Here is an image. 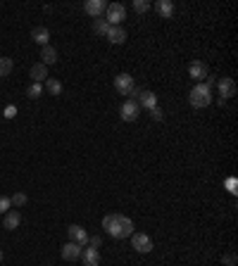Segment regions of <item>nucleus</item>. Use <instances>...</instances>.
<instances>
[{
	"instance_id": "nucleus-23",
	"label": "nucleus",
	"mask_w": 238,
	"mask_h": 266,
	"mask_svg": "<svg viewBox=\"0 0 238 266\" xmlns=\"http://www.w3.org/2000/svg\"><path fill=\"white\" fill-rule=\"evenodd\" d=\"M133 10L138 14H146L148 10H150V2H148V0H133Z\"/></svg>"
},
{
	"instance_id": "nucleus-10",
	"label": "nucleus",
	"mask_w": 238,
	"mask_h": 266,
	"mask_svg": "<svg viewBox=\"0 0 238 266\" xmlns=\"http://www.w3.org/2000/svg\"><path fill=\"white\" fill-rule=\"evenodd\" d=\"M133 86H136V83H133V79L129 74H119L117 79H115V91H117L119 95H129Z\"/></svg>"
},
{
	"instance_id": "nucleus-3",
	"label": "nucleus",
	"mask_w": 238,
	"mask_h": 266,
	"mask_svg": "<svg viewBox=\"0 0 238 266\" xmlns=\"http://www.w3.org/2000/svg\"><path fill=\"white\" fill-rule=\"evenodd\" d=\"M126 19V7L121 2H110L105 10V22L110 27H121V22Z\"/></svg>"
},
{
	"instance_id": "nucleus-16",
	"label": "nucleus",
	"mask_w": 238,
	"mask_h": 266,
	"mask_svg": "<svg viewBox=\"0 0 238 266\" xmlns=\"http://www.w3.org/2000/svg\"><path fill=\"white\" fill-rule=\"evenodd\" d=\"M19 224H22V214L17 212V209H10V212L5 214V219H2V228H7V231L19 228Z\"/></svg>"
},
{
	"instance_id": "nucleus-13",
	"label": "nucleus",
	"mask_w": 238,
	"mask_h": 266,
	"mask_svg": "<svg viewBox=\"0 0 238 266\" xmlns=\"http://www.w3.org/2000/svg\"><path fill=\"white\" fill-rule=\"evenodd\" d=\"M105 38L110 40L112 45H121V43H126V29L124 27H110Z\"/></svg>"
},
{
	"instance_id": "nucleus-31",
	"label": "nucleus",
	"mask_w": 238,
	"mask_h": 266,
	"mask_svg": "<svg viewBox=\"0 0 238 266\" xmlns=\"http://www.w3.org/2000/svg\"><path fill=\"white\" fill-rule=\"evenodd\" d=\"M205 86L212 91V86H217V79H214V76H207V83H205Z\"/></svg>"
},
{
	"instance_id": "nucleus-2",
	"label": "nucleus",
	"mask_w": 238,
	"mask_h": 266,
	"mask_svg": "<svg viewBox=\"0 0 238 266\" xmlns=\"http://www.w3.org/2000/svg\"><path fill=\"white\" fill-rule=\"evenodd\" d=\"M188 102L196 109H202V107H207L212 102V91L205 83H198V86H193V91L188 95Z\"/></svg>"
},
{
	"instance_id": "nucleus-8",
	"label": "nucleus",
	"mask_w": 238,
	"mask_h": 266,
	"mask_svg": "<svg viewBox=\"0 0 238 266\" xmlns=\"http://www.w3.org/2000/svg\"><path fill=\"white\" fill-rule=\"evenodd\" d=\"M83 10H86V14H91L93 19H100L107 10V2L105 0H86L83 2Z\"/></svg>"
},
{
	"instance_id": "nucleus-19",
	"label": "nucleus",
	"mask_w": 238,
	"mask_h": 266,
	"mask_svg": "<svg viewBox=\"0 0 238 266\" xmlns=\"http://www.w3.org/2000/svg\"><path fill=\"white\" fill-rule=\"evenodd\" d=\"M57 62V50H55L53 45H45V48H40V65H55Z\"/></svg>"
},
{
	"instance_id": "nucleus-27",
	"label": "nucleus",
	"mask_w": 238,
	"mask_h": 266,
	"mask_svg": "<svg viewBox=\"0 0 238 266\" xmlns=\"http://www.w3.org/2000/svg\"><path fill=\"white\" fill-rule=\"evenodd\" d=\"M222 262H224L226 266H236V254H234V252L224 254V257H222Z\"/></svg>"
},
{
	"instance_id": "nucleus-6",
	"label": "nucleus",
	"mask_w": 238,
	"mask_h": 266,
	"mask_svg": "<svg viewBox=\"0 0 238 266\" xmlns=\"http://www.w3.org/2000/svg\"><path fill=\"white\" fill-rule=\"evenodd\" d=\"M188 76L193 81H198V83H205V79H207V65L200 62V60H193L188 65Z\"/></svg>"
},
{
	"instance_id": "nucleus-5",
	"label": "nucleus",
	"mask_w": 238,
	"mask_h": 266,
	"mask_svg": "<svg viewBox=\"0 0 238 266\" xmlns=\"http://www.w3.org/2000/svg\"><path fill=\"white\" fill-rule=\"evenodd\" d=\"M67 235H69V242H77L79 247H86L88 245V233L79 224H72V226L67 228Z\"/></svg>"
},
{
	"instance_id": "nucleus-12",
	"label": "nucleus",
	"mask_w": 238,
	"mask_h": 266,
	"mask_svg": "<svg viewBox=\"0 0 238 266\" xmlns=\"http://www.w3.org/2000/svg\"><path fill=\"white\" fill-rule=\"evenodd\" d=\"M79 259H81V264L83 266H100V252L93 250V247H83Z\"/></svg>"
},
{
	"instance_id": "nucleus-9",
	"label": "nucleus",
	"mask_w": 238,
	"mask_h": 266,
	"mask_svg": "<svg viewBox=\"0 0 238 266\" xmlns=\"http://www.w3.org/2000/svg\"><path fill=\"white\" fill-rule=\"evenodd\" d=\"M217 88H219V98H222V100H229V98L236 95V81L224 76V79L217 81Z\"/></svg>"
},
{
	"instance_id": "nucleus-26",
	"label": "nucleus",
	"mask_w": 238,
	"mask_h": 266,
	"mask_svg": "<svg viewBox=\"0 0 238 266\" xmlns=\"http://www.w3.org/2000/svg\"><path fill=\"white\" fill-rule=\"evenodd\" d=\"M12 209V202H10V198L7 195H0V214H7Z\"/></svg>"
},
{
	"instance_id": "nucleus-21",
	"label": "nucleus",
	"mask_w": 238,
	"mask_h": 266,
	"mask_svg": "<svg viewBox=\"0 0 238 266\" xmlns=\"http://www.w3.org/2000/svg\"><path fill=\"white\" fill-rule=\"evenodd\" d=\"M45 91L50 95H62V83L57 79H45Z\"/></svg>"
},
{
	"instance_id": "nucleus-24",
	"label": "nucleus",
	"mask_w": 238,
	"mask_h": 266,
	"mask_svg": "<svg viewBox=\"0 0 238 266\" xmlns=\"http://www.w3.org/2000/svg\"><path fill=\"white\" fill-rule=\"evenodd\" d=\"M10 202H12L14 207H24V204L29 202V198L24 195V193H14L12 198H10Z\"/></svg>"
},
{
	"instance_id": "nucleus-1",
	"label": "nucleus",
	"mask_w": 238,
	"mask_h": 266,
	"mask_svg": "<svg viewBox=\"0 0 238 266\" xmlns=\"http://www.w3.org/2000/svg\"><path fill=\"white\" fill-rule=\"evenodd\" d=\"M103 231L110 233L112 238L124 240L133 233V221L124 214H107V216H103Z\"/></svg>"
},
{
	"instance_id": "nucleus-28",
	"label": "nucleus",
	"mask_w": 238,
	"mask_h": 266,
	"mask_svg": "<svg viewBox=\"0 0 238 266\" xmlns=\"http://www.w3.org/2000/svg\"><path fill=\"white\" fill-rule=\"evenodd\" d=\"M88 245H91L93 250H98V247L103 245V238H100V235H91V238H88Z\"/></svg>"
},
{
	"instance_id": "nucleus-18",
	"label": "nucleus",
	"mask_w": 238,
	"mask_h": 266,
	"mask_svg": "<svg viewBox=\"0 0 238 266\" xmlns=\"http://www.w3.org/2000/svg\"><path fill=\"white\" fill-rule=\"evenodd\" d=\"M29 74H31V81H34V83H43V81L48 79V66L40 65V62H36V65L31 66V71H29Z\"/></svg>"
},
{
	"instance_id": "nucleus-32",
	"label": "nucleus",
	"mask_w": 238,
	"mask_h": 266,
	"mask_svg": "<svg viewBox=\"0 0 238 266\" xmlns=\"http://www.w3.org/2000/svg\"><path fill=\"white\" fill-rule=\"evenodd\" d=\"M0 264H2V250H0Z\"/></svg>"
},
{
	"instance_id": "nucleus-4",
	"label": "nucleus",
	"mask_w": 238,
	"mask_h": 266,
	"mask_svg": "<svg viewBox=\"0 0 238 266\" xmlns=\"http://www.w3.org/2000/svg\"><path fill=\"white\" fill-rule=\"evenodd\" d=\"M131 247L141 254L153 252V238L148 233H131Z\"/></svg>"
},
{
	"instance_id": "nucleus-25",
	"label": "nucleus",
	"mask_w": 238,
	"mask_h": 266,
	"mask_svg": "<svg viewBox=\"0 0 238 266\" xmlns=\"http://www.w3.org/2000/svg\"><path fill=\"white\" fill-rule=\"evenodd\" d=\"M27 95L29 98H40V95H43V86H40V83H31L27 88Z\"/></svg>"
},
{
	"instance_id": "nucleus-20",
	"label": "nucleus",
	"mask_w": 238,
	"mask_h": 266,
	"mask_svg": "<svg viewBox=\"0 0 238 266\" xmlns=\"http://www.w3.org/2000/svg\"><path fill=\"white\" fill-rule=\"evenodd\" d=\"M12 69H14V62L10 57H0V79H2V76H10Z\"/></svg>"
},
{
	"instance_id": "nucleus-15",
	"label": "nucleus",
	"mask_w": 238,
	"mask_h": 266,
	"mask_svg": "<svg viewBox=\"0 0 238 266\" xmlns=\"http://www.w3.org/2000/svg\"><path fill=\"white\" fill-rule=\"evenodd\" d=\"M31 40L39 43L40 48H45V45L50 43V31H48L45 27H36L34 31H31Z\"/></svg>"
},
{
	"instance_id": "nucleus-14",
	"label": "nucleus",
	"mask_w": 238,
	"mask_h": 266,
	"mask_svg": "<svg viewBox=\"0 0 238 266\" xmlns=\"http://www.w3.org/2000/svg\"><path fill=\"white\" fill-rule=\"evenodd\" d=\"M81 250H83V247H79V245H77V242H67V245H62V259H65V262H74V259H79L81 257Z\"/></svg>"
},
{
	"instance_id": "nucleus-17",
	"label": "nucleus",
	"mask_w": 238,
	"mask_h": 266,
	"mask_svg": "<svg viewBox=\"0 0 238 266\" xmlns=\"http://www.w3.org/2000/svg\"><path fill=\"white\" fill-rule=\"evenodd\" d=\"M155 12H158L162 19H172L174 2H172V0H158V5H155Z\"/></svg>"
},
{
	"instance_id": "nucleus-29",
	"label": "nucleus",
	"mask_w": 238,
	"mask_h": 266,
	"mask_svg": "<svg viewBox=\"0 0 238 266\" xmlns=\"http://www.w3.org/2000/svg\"><path fill=\"white\" fill-rule=\"evenodd\" d=\"M150 117H153L155 121H162L164 119V112H162L159 107H155V109H150Z\"/></svg>"
},
{
	"instance_id": "nucleus-7",
	"label": "nucleus",
	"mask_w": 238,
	"mask_h": 266,
	"mask_svg": "<svg viewBox=\"0 0 238 266\" xmlns=\"http://www.w3.org/2000/svg\"><path fill=\"white\" fill-rule=\"evenodd\" d=\"M138 114H141V107H138L136 100H126V102L121 105V109H119V117L124 121H136Z\"/></svg>"
},
{
	"instance_id": "nucleus-22",
	"label": "nucleus",
	"mask_w": 238,
	"mask_h": 266,
	"mask_svg": "<svg viewBox=\"0 0 238 266\" xmlns=\"http://www.w3.org/2000/svg\"><path fill=\"white\" fill-rule=\"evenodd\" d=\"M107 29H110V24H107L105 19H103V17L93 22V31H95L98 36H107Z\"/></svg>"
},
{
	"instance_id": "nucleus-30",
	"label": "nucleus",
	"mask_w": 238,
	"mask_h": 266,
	"mask_svg": "<svg viewBox=\"0 0 238 266\" xmlns=\"http://www.w3.org/2000/svg\"><path fill=\"white\" fill-rule=\"evenodd\" d=\"M14 114H17V107H14V105L5 107V119H14Z\"/></svg>"
},
{
	"instance_id": "nucleus-11",
	"label": "nucleus",
	"mask_w": 238,
	"mask_h": 266,
	"mask_svg": "<svg viewBox=\"0 0 238 266\" xmlns=\"http://www.w3.org/2000/svg\"><path fill=\"white\" fill-rule=\"evenodd\" d=\"M136 102H138L141 109H148V112H150V109H155V107H158V95L153 93V91H141V95H138V100H136Z\"/></svg>"
}]
</instances>
